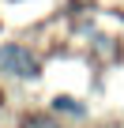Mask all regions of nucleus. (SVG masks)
<instances>
[{
    "label": "nucleus",
    "instance_id": "7ed1b4c3",
    "mask_svg": "<svg viewBox=\"0 0 124 128\" xmlns=\"http://www.w3.org/2000/svg\"><path fill=\"white\" fill-rule=\"evenodd\" d=\"M23 128H56L53 120H45V117H26V124Z\"/></svg>",
    "mask_w": 124,
    "mask_h": 128
},
{
    "label": "nucleus",
    "instance_id": "f03ea898",
    "mask_svg": "<svg viewBox=\"0 0 124 128\" xmlns=\"http://www.w3.org/2000/svg\"><path fill=\"white\" fill-rule=\"evenodd\" d=\"M56 109L75 113V117H83V113H87V106H83V102H75V98H56Z\"/></svg>",
    "mask_w": 124,
    "mask_h": 128
},
{
    "label": "nucleus",
    "instance_id": "f257e3e1",
    "mask_svg": "<svg viewBox=\"0 0 124 128\" xmlns=\"http://www.w3.org/2000/svg\"><path fill=\"white\" fill-rule=\"evenodd\" d=\"M0 72H8L15 79H34L38 76V56L23 45H4L0 49Z\"/></svg>",
    "mask_w": 124,
    "mask_h": 128
}]
</instances>
